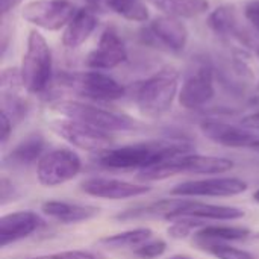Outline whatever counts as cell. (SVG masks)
<instances>
[{
  "mask_svg": "<svg viewBox=\"0 0 259 259\" xmlns=\"http://www.w3.org/2000/svg\"><path fill=\"white\" fill-rule=\"evenodd\" d=\"M244 17L259 33V0H250L244 6Z\"/></svg>",
  "mask_w": 259,
  "mask_h": 259,
  "instance_id": "obj_31",
  "label": "cell"
},
{
  "mask_svg": "<svg viewBox=\"0 0 259 259\" xmlns=\"http://www.w3.org/2000/svg\"><path fill=\"white\" fill-rule=\"evenodd\" d=\"M42 225V220L33 211H17L3 215L0 219V247L30 237Z\"/></svg>",
  "mask_w": 259,
  "mask_h": 259,
  "instance_id": "obj_16",
  "label": "cell"
},
{
  "mask_svg": "<svg viewBox=\"0 0 259 259\" xmlns=\"http://www.w3.org/2000/svg\"><path fill=\"white\" fill-rule=\"evenodd\" d=\"M185 199H162L156 202H150L146 205H140L131 209H126L115 215L118 222H132V220H147V219H168L175 214L182 205Z\"/></svg>",
  "mask_w": 259,
  "mask_h": 259,
  "instance_id": "obj_21",
  "label": "cell"
},
{
  "mask_svg": "<svg viewBox=\"0 0 259 259\" xmlns=\"http://www.w3.org/2000/svg\"><path fill=\"white\" fill-rule=\"evenodd\" d=\"M241 126L247 127V129H255V131H259V112H253L247 117H244L241 120Z\"/></svg>",
  "mask_w": 259,
  "mask_h": 259,
  "instance_id": "obj_33",
  "label": "cell"
},
{
  "mask_svg": "<svg viewBox=\"0 0 259 259\" xmlns=\"http://www.w3.org/2000/svg\"><path fill=\"white\" fill-rule=\"evenodd\" d=\"M12 123L14 121L11 120V117L6 112L2 111V114H0V126H2L0 141H2V144H6L8 143V140H9V137L12 134Z\"/></svg>",
  "mask_w": 259,
  "mask_h": 259,
  "instance_id": "obj_32",
  "label": "cell"
},
{
  "mask_svg": "<svg viewBox=\"0 0 259 259\" xmlns=\"http://www.w3.org/2000/svg\"><path fill=\"white\" fill-rule=\"evenodd\" d=\"M80 190L93 197L105 200H123L140 197L150 193V187L146 184H134L114 178H90L80 184Z\"/></svg>",
  "mask_w": 259,
  "mask_h": 259,
  "instance_id": "obj_14",
  "label": "cell"
},
{
  "mask_svg": "<svg viewBox=\"0 0 259 259\" xmlns=\"http://www.w3.org/2000/svg\"><path fill=\"white\" fill-rule=\"evenodd\" d=\"M23 88L30 94L47 91L53 77V58L46 38L38 30H30L27 47L20 65Z\"/></svg>",
  "mask_w": 259,
  "mask_h": 259,
  "instance_id": "obj_4",
  "label": "cell"
},
{
  "mask_svg": "<svg viewBox=\"0 0 259 259\" xmlns=\"http://www.w3.org/2000/svg\"><path fill=\"white\" fill-rule=\"evenodd\" d=\"M23 0H0V9H2V14L6 15L8 12L14 11Z\"/></svg>",
  "mask_w": 259,
  "mask_h": 259,
  "instance_id": "obj_34",
  "label": "cell"
},
{
  "mask_svg": "<svg viewBox=\"0 0 259 259\" xmlns=\"http://www.w3.org/2000/svg\"><path fill=\"white\" fill-rule=\"evenodd\" d=\"M147 44L171 53H182L188 44V29L176 17L159 15L143 30Z\"/></svg>",
  "mask_w": 259,
  "mask_h": 259,
  "instance_id": "obj_10",
  "label": "cell"
},
{
  "mask_svg": "<svg viewBox=\"0 0 259 259\" xmlns=\"http://www.w3.org/2000/svg\"><path fill=\"white\" fill-rule=\"evenodd\" d=\"M200 131L209 141L223 147L252 149L259 140L258 135L244 126H235L219 120H203L200 123Z\"/></svg>",
  "mask_w": 259,
  "mask_h": 259,
  "instance_id": "obj_15",
  "label": "cell"
},
{
  "mask_svg": "<svg viewBox=\"0 0 259 259\" xmlns=\"http://www.w3.org/2000/svg\"><path fill=\"white\" fill-rule=\"evenodd\" d=\"M196 243L199 247L211 253L217 259H259L253 253L229 246L228 243H220V241H209V240H199L196 238Z\"/></svg>",
  "mask_w": 259,
  "mask_h": 259,
  "instance_id": "obj_27",
  "label": "cell"
},
{
  "mask_svg": "<svg viewBox=\"0 0 259 259\" xmlns=\"http://www.w3.org/2000/svg\"><path fill=\"white\" fill-rule=\"evenodd\" d=\"M99 17L91 8H80L65 26L62 33V44L67 49L80 47L97 29Z\"/></svg>",
  "mask_w": 259,
  "mask_h": 259,
  "instance_id": "obj_19",
  "label": "cell"
},
{
  "mask_svg": "<svg viewBox=\"0 0 259 259\" xmlns=\"http://www.w3.org/2000/svg\"><path fill=\"white\" fill-rule=\"evenodd\" d=\"M61 85L79 94L80 97L96 102H112L126 94V90L121 83H118L109 74L97 70L64 73L61 76Z\"/></svg>",
  "mask_w": 259,
  "mask_h": 259,
  "instance_id": "obj_6",
  "label": "cell"
},
{
  "mask_svg": "<svg viewBox=\"0 0 259 259\" xmlns=\"http://www.w3.org/2000/svg\"><path fill=\"white\" fill-rule=\"evenodd\" d=\"M46 149V140L41 134L33 132L24 137L5 158L3 165L5 167H27L33 162H38Z\"/></svg>",
  "mask_w": 259,
  "mask_h": 259,
  "instance_id": "obj_20",
  "label": "cell"
},
{
  "mask_svg": "<svg viewBox=\"0 0 259 259\" xmlns=\"http://www.w3.org/2000/svg\"><path fill=\"white\" fill-rule=\"evenodd\" d=\"M17 197H18V191L15 185L3 176L0 181V205H8L14 202Z\"/></svg>",
  "mask_w": 259,
  "mask_h": 259,
  "instance_id": "obj_30",
  "label": "cell"
},
{
  "mask_svg": "<svg viewBox=\"0 0 259 259\" xmlns=\"http://www.w3.org/2000/svg\"><path fill=\"white\" fill-rule=\"evenodd\" d=\"M50 127L53 129V132H56L61 138H64L73 147L93 152L96 155L111 149L114 143L109 132L100 131L87 123L65 118V117L52 120Z\"/></svg>",
  "mask_w": 259,
  "mask_h": 259,
  "instance_id": "obj_8",
  "label": "cell"
},
{
  "mask_svg": "<svg viewBox=\"0 0 259 259\" xmlns=\"http://www.w3.org/2000/svg\"><path fill=\"white\" fill-rule=\"evenodd\" d=\"M234 168V161L223 156L196 155L190 153L178 159L164 161L152 167L143 168L138 173V179L144 184L159 182L178 175H223Z\"/></svg>",
  "mask_w": 259,
  "mask_h": 259,
  "instance_id": "obj_3",
  "label": "cell"
},
{
  "mask_svg": "<svg viewBox=\"0 0 259 259\" xmlns=\"http://www.w3.org/2000/svg\"><path fill=\"white\" fill-rule=\"evenodd\" d=\"M194 144L185 138H162L146 143H135L121 147H111L96 155L103 168L111 170H143L155 164L178 159L193 153Z\"/></svg>",
  "mask_w": 259,
  "mask_h": 259,
  "instance_id": "obj_1",
  "label": "cell"
},
{
  "mask_svg": "<svg viewBox=\"0 0 259 259\" xmlns=\"http://www.w3.org/2000/svg\"><path fill=\"white\" fill-rule=\"evenodd\" d=\"M252 150H253V152H256V153H259V140L255 143V144H253V146H252Z\"/></svg>",
  "mask_w": 259,
  "mask_h": 259,
  "instance_id": "obj_36",
  "label": "cell"
},
{
  "mask_svg": "<svg viewBox=\"0 0 259 259\" xmlns=\"http://www.w3.org/2000/svg\"><path fill=\"white\" fill-rule=\"evenodd\" d=\"M252 235V232L247 228L241 226H205L200 231H197L196 238L199 240H209V241H220V243H229V241H243L247 240Z\"/></svg>",
  "mask_w": 259,
  "mask_h": 259,
  "instance_id": "obj_25",
  "label": "cell"
},
{
  "mask_svg": "<svg viewBox=\"0 0 259 259\" xmlns=\"http://www.w3.org/2000/svg\"><path fill=\"white\" fill-rule=\"evenodd\" d=\"M179 79L178 68L165 65L138 82L134 88V102L138 111L149 118L164 115L171 108L176 96H179Z\"/></svg>",
  "mask_w": 259,
  "mask_h": 259,
  "instance_id": "obj_2",
  "label": "cell"
},
{
  "mask_svg": "<svg viewBox=\"0 0 259 259\" xmlns=\"http://www.w3.org/2000/svg\"><path fill=\"white\" fill-rule=\"evenodd\" d=\"M164 15L176 18H194L205 14L209 8L208 0H147Z\"/></svg>",
  "mask_w": 259,
  "mask_h": 259,
  "instance_id": "obj_23",
  "label": "cell"
},
{
  "mask_svg": "<svg viewBox=\"0 0 259 259\" xmlns=\"http://www.w3.org/2000/svg\"><path fill=\"white\" fill-rule=\"evenodd\" d=\"M246 190L247 182L238 178H206L182 182L171 188L170 194L178 197H232Z\"/></svg>",
  "mask_w": 259,
  "mask_h": 259,
  "instance_id": "obj_11",
  "label": "cell"
},
{
  "mask_svg": "<svg viewBox=\"0 0 259 259\" xmlns=\"http://www.w3.org/2000/svg\"><path fill=\"white\" fill-rule=\"evenodd\" d=\"M82 170V161L74 150L55 149L46 152L36 162V178L42 187H58L73 181Z\"/></svg>",
  "mask_w": 259,
  "mask_h": 259,
  "instance_id": "obj_7",
  "label": "cell"
},
{
  "mask_svg": "<svg viewBox=\"0 0 259 259\" xmlns=\"http://www.w3.org/2000/svg\"><path fill=\"white\" fill-rule=\"evenodd\" d=\"M53 109L61 117L87 123L93 127H97L109 134L135 131L141 126L135 118L126 114H118L109 109H103L100 106H94L76 100H61L53 105Z\"/></svg>",
  "mask_w": 259,
  "mask_h": 259,
  "instance_id": "obj_5",
  "label": "cell"
},
{
  "mask_svg": "<svg viewBox=\"0 0 259 259\" xmlns=\"http://www.w3.org/2000/svg\"><path fill=\"white\" fill-rule=\"evenodd\" d=\"M38 259H105L102 255L90 250H64L46 256H38Z\"/></svg>",
  "mask_w": 259,
  "mask_h": 259,
  "instance_id": "obj_29",
  "label": "cell"
},
{
  "mask_svg": "<svg viewBox=\"0 0 259 259\" xmlns=\"http://www.w3.org/2000/svg\"><path fill=\"white\" fill-rule=\"evenodd\" d=\"M175 217H193L202 222H234L244 217V211L235 206H225V205H212V203H203L197 200H188L185 199V203L171 214L167 222H170Z\"/></svg>",
  "mask_w": 259,
  "mask_h": 259,
  "instance_id": "obj_17",
  "label": "cell"
},
{
  "mask_svg": "<svg viewBox=\"0 0 259 259\" xmlns=\"http://www.w3.org/2000/svg\"><path fill=\"white\" fill-rule=\"evenodd\" d=\"M214 96V70L208 65H200L185 77L178 99L182 108L194 111L208 105Z\"/></svg>",
  "mask_w": 259,
  "mask_h": 259,
  "instance_id": "obj_12",
  "label": "cell"
},
{
  "mask_svg": "<svg viewBox=\"0 0 259 259\" xmlns=\"http://www.w3.org/2000/svg\"><path fill=\"white\" fill-rule=\"evenodd\" d=\"M168 259H194V258H191V256H188V255H173V256H170Z\"/></svg>",
  "mask_w": 259,
  "mask_h": 259,
  "instance_id": "obj_35",
  "label": "cell"
},
{
  "mask_svg": "<svg viewBox=\"0 0 259 259\" xmlns=\"http://www.w3.org/2000/svg\"><path fill=\"white\" fill-rule=\"evenodd\" d=\"M77 12L70 0H32L21 9V17L44 30H59L65 27Z\"/></svg>",
  "mask_w": 259,
  "mask_h": 259,
  "instance_id": "obj_9",
  "label": "cell"
},
{
  "mask_svg": "<svg viewBox=\"0 0 259 259\" xmlns=\"http://www.w3.org/2000/svg\"><path fill=\"white\" fill-rule=\"evenodd\" d=\"M258 90H259V83H258Z\"/></svg>",
  "mask_w": 259,
  "mask_h": 259,
  "instance_id": "obj_39",
  "label": "cell"
},
{
  "mask_svg": "<svg viewBox=\"0 0 259 259\" xmlns=\"http://www.w3.org/2000/svg\"><path fill=\"white\" fill-rule=\"evenodd\" d=\"M253 200H255L256 203H259V190H258V191H255V193H253Z\"/></svg>",
  "mask_w": 259,
  "mask_h": 259,
  "instance_id": "obj_37",
  "label": "cell"
},
{
  "mask_svg": "<svg viewBox=\"0 0 259 259\" xmlns=\"http://www.w3.org/2000/svg\"><path fill=\"white\" fill-rule=\"evenodd\" d=\"M127 59V49L115 32V29L108 27L100 35L99 44L91 50L85 59V65L91 70H112L121 65Z\"/></svg>",
  "mask_w": 259,
  "mask_h": 259,
  "instance_id": "obj_13",
  "label": "cell"
},
{
  "mask_svg": "<svg viewBox=\"0 0 259 259\" xmlns=\"http://www.w3.org/2000/svg\"><path fill=\"white\" fill-rule=\"evenodd\" d=\"M208 27L220 36H235L240 38L244 29H241L237 9L234 5H222L215 8L206 20Z\"/></svg>",
  "mask_w": 259,
  "mask_h": 259,
  "instance_id": "obj_22",
  "label": "cell"
},
{
  "mask_svg": "<svg viewBox=\"0 0 259 259\" xmlns=\"http://www.w3.org/2000/svg\"><path fill=\"white\" fill-rule=\"evenodd\" d=\"M114 14L129 21H147L149 11L143 0H102Z\"/></svg>",
  "mask_w": 259,
  "mask_h": 259,
  "instance_id": "obj_26",
  "label": "cell"
},
{
  "mask_svg": "<svg viewBox=\"0 0 259 259\" xmlns=\"http://www.w3.org/2000/svg\"><path fill=\"white\" fill-rule=\"evenodd\" d=\"M152 229L149 228H135L114 235H106L99 240V246L108 250H121V249H137L141 244L152 240Z\"/></svg>",
  "mask_w": 259,
  "mask_h": 259,
  "instance_id": "obj_24",
  "label": "cell"
},
{
  "mask_svg": "<svg viewBox=\"0 0 259 259\" xmlns=\"http://www.w3.org/2000/svg\"><path fill=\"white\" fill-rule=\"evenodd\" d=\"M167 250V243L164 240H149L134 250L138 259H156L162 256Z\"/></svg>",
  "mask_w": 259,
  "mask_h": 259,
  "instance_id": "obj_28",
  "label": "cell"
},
{
  "mask_svg": "<svg viewBox=\"0 0 259 259\" xmlns=\"http://www.w3.org/2000/svg\"><path fill=\"white\" fill-rule=\"evenodd\" d=\"M44 215L62 223V225H76L88 222L99 215V208L91 205L71 203L64 200H47L41 205Z\"/></svg>",
  "mask_w": 259,
  "mask_h": 259,
  "instance_id": "obj_18",
  "label": "cell"
},
{
  "mask_svg": "<svg viewBox=\"0 0 259 259\" xmlns=\"http://www.w3.org/2000/svg\"><path fill=\"white\" fill-rule=\"evenodd\" d=\"M88 2H90V3H97L99 0H88Z\"/></svg>",
  "mask_w": 259,
  "mask_h": 259,
  "instance_id": "obj_38",
  "label": "cell"
}]
</instances>
